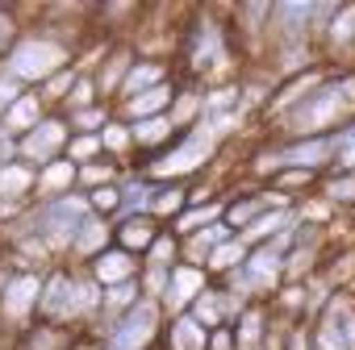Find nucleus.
<instances>
[{"label": "nucleus", "mask_w": 355, "mask_h": 350, "mask_svg": "<svg viewBox=\"0 0 355 350\" xmlns=\"http://www.w3.org/2000/svg\"><path fill=\"white\" fill-rule=\"evenodd\" d=\"M268 304H272L276 321H284V325H309V288L305 284H280Z\"/></svg>", "instance_id": "obj_21"}, {"label": "nucleus", "mask_w": 355, "mask_h": 350, "mask_svg": "<svg viewBox=\"0 0 355 350\" xmlns=\"http://www.w3.org/2000/svg\"><path fill=\"white\" fill-rule=\"evenodd\" d=\"M180 246H184L180 238H175L171 230H163V234H159V242L146 250V259H142V263H163V267H175V263L184 259V255H180Z\"/></svg>", "instance_id": "obj_37"}, {"label": "nucleus", "mask_w": 355, "mask_h": 350, "mask_svg": "<svg viewBox=\"0 0 355 350\" xmlns=\"http://www.w3.org/2000/svg\"><path fill=\"white\" fill-rule=\"evenodd\" d=\"M189 180H155V201H150V217L159 225H171L189 209Z\"/></svg>", "instance_id": "obj_20"}, {"label": "nucleus", "mask_w": 355, "mask_h": 350, "mask_svg": "<svg viewBox=\"0 0 355 350\" xmlns=\"http://www.w3.org/2000/svg\"><path fill=\"white\" fill-rule=\"evenodd\" d=\"M42 308V275L38 271H9L5 292H0V329L21 333L38 321Z\"/></svg>", "instance_id": "obj_5"}, {"label": "nucleus", "mask_w": 355, "mask_h": 350, "mask_svg": "<svg viewBox=\"0 0 355 350\" xmlns=\"http://www.w3.org/2000/svg\"><path fill=\"white\" fill-rule=\"evenodd\" d=\"M113 246H117V225H113V217L88 213L84 225H80V234H76V246H71V259H67V263L88 267L92 259H101V255L113 250Z\"/></svg>", "instance_id": "obj_10"}, {"label": "nucleus", "mask_w": 355, "mask_h": 350, "mask_svg": "<svg viewBox=\"0 0 355 350\" xmlns=\"http://www.w3.org/2000/svg\"><path fill=\"white\" fill-rule=\"evenodd\" d=\"M105 350H109V346H105Z\"/></svg>", "instance_id": "obj_47"}, {"label": "nucleus", "mask_w": 355, "mask_h": 350, "mask_svg": "<svg viewBox=\"0 0 355 350\" xmlns=\"http://www.w3.org/2000/svg\"><path fill=\"white\" fill-rule=\"evenodd\" d=\"M230 329H234L239 350H263V342H268L272 329H276V313H272L268 300H255V304H247V308L239 313V321H234Z\"/></svg>", "instance_id": "obj_12"}, {"label": "nucleus", "mask_w": 355, "mask_h": 350, "mask_svg": "<svg viewBox=\"0 0 355 350\" xmlns=\"http://www.w3.org/2000/svg\"><path fill=\"white\" fill-rule=\"evenodd\" d=\"M63 117H67L71 133H105L109 121L117 117V109L105 100V104H92V109H80V113H63Z\"/></svg>", "instance_id": "obj_30"}, {"label": "nucleus", "mask_w": 355, "mask_h": 350, "mask_svg": "<svg viewBox=\"0 0 355 350\" xmlns=\"http://www.w3.org/2000/svg\"><path fill=\"white\" fill-rule=\"evenodd\" d=\"M92 104H105V96H101L96 80L84 71V75L76 80V88H71V96H67V104H63L59 113H80V109H92Z\"/></svg>", "instance_id": "obj_35"}, {"label": "nucleus", "mask_w": 355, "mask_h": 350, "mask_svg": "<svg viewBox=\"0 0 355 350\" xmlns=\"http://www.w3.org/2000/svg\"><path fill=\"white\" fill-rule=\"evenodd\" d=\"M17 158V133H9L5 125H0V167Z\"/></svg>", "instance_id": "obj_42"}, {"label": "nucleus", "mask_w": 355, "mask_h": 350, "mask_svg": "<svg viewBox=\"0 0 355 350\" xmlns=\"http://www.w3.org/2000/svg\"><path fill=\"white\" fill-rule=\"evenodd\" d=\"M34 201H38V167H30L26 158H13L0 167V205L30 209Z\"/></svg>", "instance_id": "obj_11"}, {"label": "nucleus", "mask_w": 355, "mask_h": 350, "mask_svg": "<svg viewBox=\"0 0 355 350\" xmlns=\"http://www.w3.org/2000/svg\"><path fill=\"white\" fill-rule=\"evenodd\" d=\"M26 13H21V5H0V63H5V55L17 46V38L26 34Z\"/></svg>", "instance_id": "obj_32"}, {"label": "nucleus", "mask_w": 355, "mask_h": 350, "mask_svg": "<svg viewBox=\"0 0 355 350\" xmlns=\"http://www.w3.org/2000/svg\"><path fill=\"white\" fill-rule=\"evenodd\" d=\"M121 175H125V163L117 158H96L88 167H80V192H92V188H109V184H121Z\"/></svg>", "instance_id": "obj_29"}, {"label": "nucleus", "mask_w": 355, "mask_h": 350, "mask_svg": "<svg viewBox=\"0 0 355 350\" xmlns=\"http://www.w3.org/2000/svg\"><path fill=\"white\" fill-rule=\"evenodd\" d=\"M17 346V333H9V329H0V350H13Z\"/></svg>", "instance_id": "obj_45"}, {"label": "nucleus", "mask_w": 355, "mask_h": 350, "mask_svg": "<svg viewBox=\"0 0 355 350\" xmlns=\"http://www.w3.org/2000/svg\"><path fill=\"white\" fill-rule=\"evenodd\" d=\"M150 201H155V175H142V171L125 167V175H121V213L113 221H121V217H150Z\"/></svg>", "instance_id": "obj_17"}, {"label": "nucleus", "mask_w": 355, "mask_h": 350, "mask_svg": "<svg viewBox=\"0 0 355 350\" xmlns=\"http://www.w3.org/2000/svg\"><path fill=\"white\" fill-rule=\"evenodd\" d=\"M92 213L88 205V192H67V196H46V201H34L30 205V217H34V234L46 242V250L67 263L71 259V246H76V234L84 225V217Z\"/></svg>", "instance_id": "obj_3"}, {"label": "nucleus", "mask_w": 355, "mask_h": 350, "mask_svg": "<svg viewBox=\"0 0 355 350\" xmlns=\"http://www.w3.org/2000/svg\"><path fill=\"white\" fill-rule=\"evenodd\" d=\"M209 284H214V275H209L205 267L180 259V263L171 267V284H167V296H163V313H167V317L189 313V308L197 304V296H201Z\"/></svg>", "instance_id": "obj_8"}, {"label": "nucleus", "mask_w": 355, "mask_h": 350, "mask_svg": "<svg viewBox=\"0 0 355 350\" xmlns=\"http://www.w3.org/2000/svg\"><path fill=\"white\" fill-rule=\"evenodd\" d=\"M343 217H355V171H326L318 188Z\"/></svg>", "instance_id": "obj_26"}, {"label": "nucleus", "mask_w": 355, "mask_h": 350, "mask_svg": "<svg viewBox=\"0 0 355 350\" xmlns=\"http://www.w3.org/2000/svg\"><path fill=\"white\" fill-rule=\"evenodd\" d=\"M67 142H71V125L63 113H51L42 125H34L26 138H17V158H26L30 167H51L55 158L67 154Z\"/></svg>", "instance_id": "obj_6"}, {"label": "nucleus", "mask_w": 355, "mask_h": 350, "mask_svg": "<svg viewBox=\"0 0 355 350\" xmlns=\"http://www.w3.org/2000/svg\"><path fill=\"white\" fill-rule=\"evenodd\" d=\"M171 80H180V75H175V59H167V55H138L130 63V71H125V84H121L117 104L121 100H134V96H142L150 88H163Z\"/></svg>", "instance_id": "obj_9"}, {"label": "nucleus", "mask_w": 355, "mask_h": 350, "mask_svg": "<svg viewBox=\"0 0 355 350\" xmlns=\"http://www.w3.org/2000/svg\"><path fill=\"white\" fill-rule=\"evenodd\" d=\"M117 225V246L121 250H130V255H138V259H146V250L159 242V234L167 230V225H159L155 217H121V221H113Z\"/></svg>", "instance_id": "obj_19"}, {"label": "nucleus", "mask_w": 355, "mask_h": 350, "mask_svg": "<svg viewBox=\"0 0 355 350\" xmlns=\"http://www.w3.org/2000/svg\"><path fill=\"white\" fill-rule=\"evenodd\" d=\"M51 117V104L42 100V92L38 88H30V92H21V100H13L9 109H5V129L9 133H17V138H26L34 125H42Z\"/></svg>", "instance_id": "obj_18"}, {"label": "nucleus", "mask_w": 355, "mask_h": 350, "mask_svg": "<svg viewBox=\"0 0 355 350\" xmlns=\"http://www.w3.org/2000/svg\"><path fill=\"white\" fill-rule=\"evenodd\" d=\"M209 350H239L234 329H230V325H226V329H214V333H209Z\"/></svg>", "instance_id": "obj_43"}, {"label": "nucleus", "mask_w": 355, "mask_h": 350, "mask_svg": "<svg viewBox=\"0 0 355 350\" xmlns=\"http://www.w3.org/2000/svg\"><path fill=\"white\" fill-rule=\"evenodd\" d=\"M67 158H71L76 167H88V163L105 158V142H101V133H71V142H67Z\"/></svg>", "instance_id": "obj_34"}, {"label": "nucleus", "mask_w": 355, "mask_h": 350, "mask_svg": "<svg viewBox=\"0 0 355 350\" xmlns=\"http://www.w3.org/2000/svg\"><path fill=\"white\" fill-rule=\"evenodd\" d=\"M76 329H67V325H55V321H34V325H26L21 333H17V346L13 350H71L76 346Z\"/></svg>", "instance_id": "obj_16"}, {"label": "nucleus", "mask_w": 355, "mask_h": 350, "mask_svg": "<svg viewBox=\"0 0 355 350\" xmlns=\"http://www.w3.org/2000/svg\"><path fill=\"white\" fill-rule=\"evenodd\" d=\"M80 75H84V67L76 63V67H67V71H59L55 80H46V84L38 88V92H42V100L51 104V113H59V109L67 104V96H71V88H76V80H80Z\"/></svg>", "instance_id": "obj_33"}, {"label": "nucleus", "mask_w": 355, "mask_h": 350, "mask_svg": "<svg viewBox=\"0 0 355 350\" xmlns=\"http://www.w3.org/2000/svg\"><path fill=\"white\" fill-rule=\"evenodd\" d=\"M247 255H251V246H247V238H243V234H234L230 242H222V246L214 250V259L205 263V271H209L214 279H226L230 271H239V267L247 263Z\"/></svg>", "instance_id": "obj_28"}, {"label": "nucleus", "mask_w": 355, "mask_h": 350, "mask_svg": "<svg viewBox=\"0 0 355 350\" xmlns=\"http://www.w3.org/2000/svg\"><path fill=\"white\" fill-rule=\"evenodd\" d=\"M71 350H105V342H96V338H92V333H80V338H76V346H71Z\"/></svg>", "instance_id": "obj_44"}, {"label": "nucleus", "mask_w": 355, "mask_h": 350, "mask_svg": "<svg viewBox=\"0 0 355 350\" xmlns=\"http://www.w3.org/2000/svg\"><path fill=\"white\" fill-rule=\"evenodd\" d=\"M21 92H30V88H21L9 71H0V109H9L13 100H21Z\"/></svg>", "instance_id": "obj_40"}, {"label": "nucleus", "mask_w": 355, "mask_h": 350, "mask_svg": "<svg viewBox=\"0 0 355 350\" xmlns=\"http://www.w3.org/2000/svg\"><path fill=\"white\" fill-rule=\"evenodd\" d=\"M230 238H234V230H230L226 221H218V225H209V230H197V234L180 238V242H184V246H180V255H184V263L205 267V263L214 259V250H218L222 242H230Z\"/></svg>", "instance_id": "obj_22"}, {"label": "nucleus", "mask_w": 355, "mask_h": 350, "mask_svg": "<svg viewBox=\"0 0 355 350\" xmlns=\"http://www.w3.org/2000/svg\"><path fill=\"white\" fill-rule=\"evenodd\" d=\"M159 350H209V329H205L193 313L167 317V321H163Z\"/></svg>", "instance_id": "obj_15"}, {"label": "nucleus", "mask_w": 355, "mask_h": 350, "mask_svg": "<svg viewBox=\"0 0 355 350\" xmlns=\"http://www.w3.org/2000/svg\"><path fill=\"white\" fill-rule=\"evenodd\" d=\"M171 121H175V129H193L205 121V84L180 80V92H175V104H171Z\"/></svg>", "instance_id": "obj_24"}, {"label": "nucleus", "mask_w": 355, "mask_h": 350, "mask_svg": "<svg viewBox=\"0 0 355 350\" xmlns=\"http://www.w3.org/2000/svg\"><path fill=\"white\" fill-rule=\"evenodd\" d=\"M163 321H167L163 304L150 300V296H142L130 313H121L113 321H96L88 333L96 342H105L109 350H155L159 338H163Z\"/></svg>", "instance_id": "obj_4"}, {"label": "nucleus", "mask_w": 355, "mask_h": 350, "mask_svg": "<svg viewBox=\"0 0 355 350\" xmlns=\"http://www.w3.org/2000/svg\"><path fill=\"white\" fill-rule=\"evenodd\" d=\"M80 63V50L67 46L59 34L26 21V34L17 38V46L5 55V63H0V71H9L21 88H42L46 80H55L59 71L76 67Z\"/></svg>", "instance_id": "obj_2"}, {"label": "nucleus", "mask_w": 355, "mask_h": 350, "mask_svg": "<svg viewBox=\"0 0 355 350\" xmlns=\"http://www.w3.org/2000/svg\"><path fill=\"white\" fill-rule=\"evenodd\" d=\"M155 350H159V346H155Z\"/></svg>", "instance_id": "obj_48"}, {"label": "nucleus", "mask_w": 355, "mask_h": 350, "mask_svg": "<svg viewBox=\"0 0 355 350\" xmlns=\"http://www.w3.org/2000/svg\"><path fill=\"white\" fill-rule=\"evenodd\" d=\"M76 188H80V167H76L67 154L38 171V201H46V196H67V192H76Z\"/></svg>", "instance_id": "obj_23"}, {"label": "nucleus", "mask_w": 355, "mask_h": 350, "mask_svg": "<svg viewBox=\"0 0 355 350\" xmlns=\"http://www.w3.org/2000/svg\"><path fill=\"white\" fill-rule=\"evenodd\" d=\"M284 350H313L309 325H293V329H288V338H284Z\"/></svg>", "instance_id": "obj_41"}, {"label": "nucleus", "mask_w": 355, "mask_h": 350, "mask_svg": "<svg viewBox=\"0 0 355 350\" xmlns=\"http://www.w3.org/2000/svg\"><path fill=\"white\" fill-rule=\"evenodd\" d=\"M0 125H5V109H0Z\"/></svg>", "instance_id": "obj_46"}, {"label": "nucleus", "mask_w": 355, "mask_h": 350, "mask_svg": "<svg viewBox=\"0 0 355 350\" xmlns=\"http://www.w3.org/2000/svg\"><path fill=\"white\" fill-rule=\"evenodd\" d=\"M175 92H180V80H171V84H163V88H150V92H142V96H134V100H121V104H113L117 109V117L121 121H150V117H171V104H175Z\"/></svg>", "instance_id": "obj_13"}, {"label": "nucleus", "mask_w": 355, "mask_h": 350, "mask_svg": "<svg viewBox=\"0 0 355 350\" xmlns=\"http://www.w3.org/2000/svg\"><path fill=\"white\" fill-rule=\"evenodd\" d=\"M101 142H105V154L109 158H117V163H130L134 158V129H130V121L113 117L109 129L101 133Z\"/></svg>", "instance_id": "obj_31"}, {"label": "nucleus", "mask_w": 355, "mask_h": 350, "mask_svg": "<svg viewBox=\"0 0 355 350\" xmlns=\"http://www.w3.org/2000/svg\"><path fill=\"white\" fill-rule=\"evenodd\" d=\"M138 284H142V296H150V300H159V304H163L167 284H171V267H163V263H142Z\"/></svg>", "instance_id": "obj_36"}, {"label": "nucleus", "mask_w": 355, "mask_h": 350, "mask_svg": "<svg viewBox=\"0 0 355 350\" xmlns=\"http://www.w3.org/2000/svg\"><path fill=\"white\" fill-rule=\"evenodd\" d=\"M88 205H92V213H101V217H117V213H121V184L92 188V192H88Z\"/></svg>", "instance_id": "obj_39"}, {"label": "nucleus", "mask_w": 355, "mask_h": 350, "mask_svg": "<svg viewBox=\"0 0 355 350\" xmlns=\"http://www.w3.org/2000/svg\"><path fill=\"white\" fill-rule=\"evenodd\" d=\"M171 59H175V75L205 84V88L243 80V71L251 67L243 46H239L234 26H230V5L226 9L193 5L180 34H175V55Z\"/></svg>", "instance_id": "obj_1"}, {"label": "nucleus", "mask_w": 355, "mask_h": 350, "mask_svg": "<svg viewBox=\"0 0 355 350\" xmlns=\"http://www.w3.org/2000/svg\"><path fill=\"white\" fill-rule=\"evenodd\" d=\"M330 171H355V121H347L334 133V167Z\"/></svg>", "instance_id": "obj_38"}, {"label": "nucleus", "mask_w": 355, "mask_h": 350, "mask_svg": "<svg viewBox=\"0 0 355 350\" xmlns=\"http://www.w3.org/2000/svg\"><path fill=\"white\" fill-rule=\"evenodd\" d=\"M284 46H318L313 42V0H276L268 55Z\"/></svg>", "instance_id": "obj_7"}, {"label": "nucleus", "mask_w": 355, "mask_h": 350, "mask_svg": "<svg viewBox=\"0 0 355 350\" xmlns=\"http://www.w3.org/2000/svg\"><path fill=\"white\" fill-rule=\"evenodd\" d=\"M88 275H92L101 288L134 284V279L142 275V259H138V255H130V250H121V246H113V250H105L101 259H92V263H88Z\"/></svg>", "instance_id": "obj_14"}, {"label": "nucleus", "mask_w": 355, "mask_h": 350, "mask_svg": "<svg viewBox=\"0 0 355 350\" xmlns=\"http://www.w3.org/2000/svg\"><path fill=\"white\" fill-rule=\"evenodd\" d=\"M297 217H301L297 209H268L243 238H247V246H263V242H272L276 234H284L288 225H297Z\"/></svg>", "instance_id": "obj_27"}, {"label": "nucleus", "mask_w": 355, "mask_h": 350, "mask_svg": "<svg viewBox=\"0 0 355 350\" xmlns=\"http://www.w3.org/2000/svg\"><path fill=\"white\" fill-rule=\"evenodd\" d=\"M218 221H226V196H222V201H209V205H189L167 230H171L175 238H189V234L209 230V225H218Z\"/></svg>", "instance_id": "obj_25"}]
</instances>
